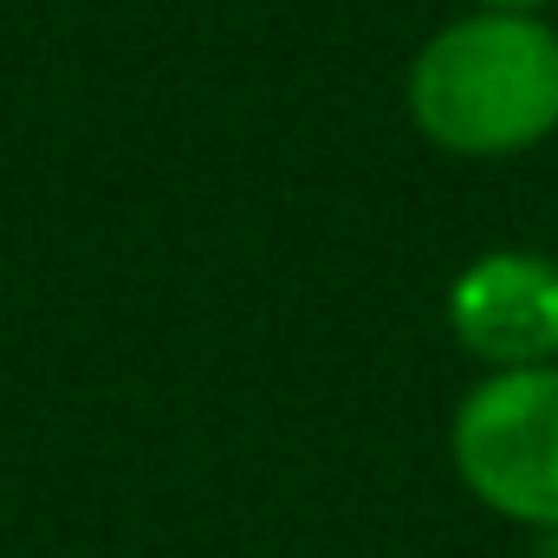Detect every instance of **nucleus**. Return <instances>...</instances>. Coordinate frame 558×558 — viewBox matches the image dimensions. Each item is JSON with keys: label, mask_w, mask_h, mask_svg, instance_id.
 <instances>
[{"label": "nucleus", "mask_w": 558, "mask_h": 558, "mask_svg": "<svg viewBox=\"0 0 558 558\" xmlns=\"http://www.w3.org/2000/svg\"><path fill=\"white\" fill-rule=\"evenodd\" d=\"M403 105L422 143L468 162H507L558 137V26L546 13L468 7L410 59Z\"/></svg>", "instance_id": "f257e3e1"}, {"label": "nucleus", "mask_w": 558, "mask_h": 558, "mask_svg": "<svg viewBox=\"0 0 558 558\" xmlns=\"http://www.w3.org/2000/svg\"><path fill=\"white\" fill-rule=\"evenodd\" d=\"M448 461L487 513L558 533V364L481 371L448 416Z\"/></svg>", "instance_id": "f03ea898"}, {"label": "nucleus", "mask_w": 558, "mask_h": 558, "mask_svg": "<svg viewBox=\"0 0 558 558\" xmlns=\"http://www.w3.org/2000/svg\"><path fill=\"white\" fill-rule=\"evenodd\" d=\"M448 331L481 371L558 364V260L487 247L448 279Z\"/></svg>", "instance_id": "7ed1b4c3"}, {"label": "nucleus", "mask_w": 558, "mask_h": 558, "mask_svg": "<svg viewBox=\"0 0 558 558\" xmlns=\"http://www.w3.org/2000/svg\"><path fill=\"white\" fill-rule=\"evenodd\" d=\"M468 7H500V13H553L558 0H468Z\"/></svg>", "instance_id": "20e7f679"}]
</instances>
